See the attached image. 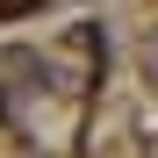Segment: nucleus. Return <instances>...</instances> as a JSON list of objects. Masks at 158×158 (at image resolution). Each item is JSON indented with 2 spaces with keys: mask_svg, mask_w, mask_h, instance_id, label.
<instances>
[{
  "mask_svg": "<svg viewBox=\"0 0 158 158\" xmlns=\"http://www.w3.org/2000/svg\"><path fill=\"white\" fill-rule=\"evenodd\" d=\"M36 7V0H0V15H29Z\"/></svg>",
  "mask_w": 158,
  "mask_h": 158,
  "instance_id": "1",
  "label": "nucleus"
}]
</instances>
